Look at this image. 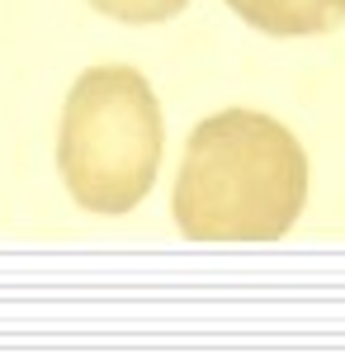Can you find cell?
Segmentation results:
<instances>
[{"label":"cell","mask_w":345,"mask_h":355,"mask_svg":"<svg viewBox=\"0 0 345 355\" xmlns=\"http://www.w3.org/2000/svg\"><path fill=\"white\" fill-rule=\"evenodd\" d=\"M308 199V157L269 114L204 119L175 175V223L194 242H274Z\"/></svg>","instance_id":"1"},{"label":"cell","mask_w":345,"mask_h":355,"mask_svg":"<svg viewBox=\"0 0 345 355\" xmlns=\"http://www.w3.org/2000/svg\"><path fill=\"white\" fill-rule=\"evenodd\" d=\"M161 166V105L133 67H90L62 110L57 171L80 209L133 214Z\"/></svg>","instance_id":"2"},{"label":"cell","mask_w":345,"mask_h":355,"mask_svg":"<svg viewBox=\"0 0 345 355\" xmlns=\"http://www.w3.org/2000/svg\"><path fill=\"white\" fill-rule=\"evenodd\" d=\"M90 5L109 19H118V24H166L189 0H90Z\"/></svg>","instance_id":"4"},{"label":"cell","mask_w":345,"mask_h":355,"mask_svg":"<svg viewBox=\"0 0 345 355\" xmlns=\"http://www.w3.org/2000/svg\"><path fill=\"white\" fill-rule=\"evenodd\" d=\"M241 19L260 33L298 38V33H331L345 24V0H227Z\"/></svg>","instance_id":"3"}]
</instances>
